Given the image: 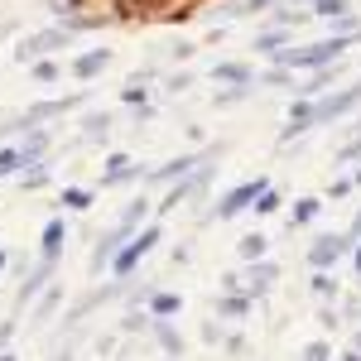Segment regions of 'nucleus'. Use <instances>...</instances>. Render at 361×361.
Returning a JSON list of instances; mask_svg holds the SVG:
<instances>
[{
  "mask_svg": "<svg viewBox=\"0 0 361 361\" xmlns=\"http://www.w3.org/2000/svg\"><path fill=\"white\" fill-rule=\"evenodd\" d=\"M352 39H361L357 34H333V39H318V44H304V49H275V63L279 68H289V73H313V68H323V63H337V58L352 49Z\"/></svg>",
  "mask_w": 361,
  "mask_h": 361,
  "instance_id": "1",
  "label": "nucleus"
},
{
  "mask_svg": "<svg viewBox=\"0 0 361 361\" xmlns=\"http://www.w3.org/2000/svg\"><path fill=\"white\" fill-rule=\"evenodd\" d=\"M159 241H164V231H159V222H145V226H135V231H130V236H126V246L116 250L111 255V275H130V270H135L140 260H145V255H149V250L159 246Z\"/></svg>",
  "mask_w": 361,
  "mask_h": 361,
  "instance_id": "2",
  "label": "nucleus"
},
{
  "mask_svg": "<svg viewBox=\"0 0 361 361\" xmlns=\"http://www.w3.org/2000/svg\"><path fill=\"white\" fill-rule=\"evenodd\" d=\"M73 39H78L73 20H58V25L39 29V34H29V39H20L15 58H20V63H34V58H49V54H58V49H68Z\"/></svg>",
  "mask_w": 361,
  "mask_h": 361,
  "instance_id": "3",
  "label": "nucleus"
},
{
  "mask_svg": "<svg viewBox=\"0 0 361 361\" xmlns=\"http://www.w3.org/2000/svg\"><path fill=\"white\" fill-rule=\"evenodd\" d=\"M313 102V126H328L337 116H352L361 106V78L347 87H337V92H323V97H308Z\"/></svg>",
  "mask_w": 361,
  "mask_h": 361,
  "instance_id": "4",
  "label": "nucleus"
},
{
  "mask_svg": "<svg viewBox=\"0 0 361 361\" xmlns=\"http://www.w3.org/2000/svg\"><path fill=\"white\" fill-rule=\"evenodd\" d=\"M352 246H357V241H352L347 231H328V236H318V241L308 246V265H313V270H337V265L352 255Z\"/></svg>",
  "mask_w": 361,
  "mask_h": 361,
  "instance_id": "5",
  "label": "nucleus"
},
{
  "mask_svg": "<svg viewBox=\"0 0 361 361\" xmlns=\"http://www.w3.org/2000/svg\"><path fill=\"white\" fill-rule=\"evenodd\" d=\"M265 188H270V178H246V183H236V188H231V193H226L222 202L207 212V217H217V222H231V217H241L246 207H255V197L265 193Z\"/></svg>",
  "mask_w": 361,
  "mask_h": 361,
  "instance_id": "6",
  "label": "nucleus"
},
{
  "mask_svg": "<svg viewBox=\"0 0 361 361\" xmlns=\"http://www.w3.org/2000/svg\"><path fill=\"white\" fill-rule=\"evenodd\" d=\"M222 154V145H207V149H193V154H178V159H169L159 169H145V183H173V178H183V173H193L197 164H207V159H217Z\"/></svg>",
  "mask_w": 361,
  "mask_h": 361,
  "instance_id": "7",
  "label": "nucleus"
},
{
  "mask_svg": "<svg viewBox=\"0 0 361 361\" xmlns=\"http://www.w3.org/2000/svg\"><path fill=\"white\" fill-rule=\"evenodd\" d=\"M207 178H212V164H197L193 173H183V178H178V183L169 188V197L159 202V217H164V212H173L178 202H188L193 193H202V188H207Z\"/></svg>",
  "mask_w": 361,
  "mask_h": 361,
  "instance_id": "8",
  "label": "nucleus"
},
{
  "mask_svg": "<svg viewBox=\"0 0 361 361\" xmlns=\"http://www.w3.org/2000/svg\"><path fill=\"white\" fill-rule=\"evenodd\" d=\"M135 226H126V222H116L106 236H97V246H92V275H102V270H111V255L121 246H126V236H130Z\"/></svg>",
  "mask_w": 361,
  "mask_h": 361,
  "instance_id": "9",
  "label": "nucleus"
},
{
  "mask_svg": "<svg viewBox=\"0 0 361 361\" xmlns=\"http://www.w3.org/2000/svg\"><path fill=\"white\" fill-rule=\"evenodd\" d=\"M275 279H279V265H270V260L260 255V260H250V270L241 275V289H246L250 299H265V294L275 289Z\"/></svg>",
  "mask_w": 361,
  "mask_h": 361,
  "instance_id": "10",
  "label": "nucleus"
},
{
  "mask_svg": "<svg viewBox=\"0 0 361 361\" xmlns=\"http://www.w3.org/2000/svg\"><path fill=\"white\" fill-rule=\"evenodd\" d=\"M145 183V169L130 159V154H111L106 159V173H102V188H116V183Z\"/></svg>",
  "mask_w": 361,
  "mask_h": 361,
  "instance_id": "11",
  "label": "nucleus"
},
{
  "mask_svg": "<svg viewBox=\"0 0 361 361\" xmlns=\"http://www.w3.org/2000/svg\"><path fill=\"white\" fill-rule=\"evenodd\" d=\"M49 279H54V260H39V270H29V279L20 284V294H15V308L34 304V299L49 289Z\"/></svg>",
  "mask_w": 361,
  "mask_h": 361,
  "instance_id": "12",
  "label": "nucleus"
},
{
  "mask_svg": "<svg viewBox=\"0 0 361 361\" xmlns=\"http://www.w3.org/2000/svg\"><path fill=\"white\" fill-rule=\"evenodd\" d=\"M304 130H313V102H308V97H299V102L289 106V121H284L279 140L289 145V140H294V135H304Z\"/></svg>",
  "mask_w": 361,
  "mask_h": 361,
  "instance_id": "13",
  "label": "nucleus"
},
{
  "mask_svg": "<svg viewBox=\"0 0 361 361\" xmlns=\"http://www.w3.org/2000/svg\"><path fill=\"white\" fill-rule=\"evenodd\" d=\"M106 68H111V54H106V49H92V54L73 58V78H78V82H92V78H102Z\"/></svg>",
  "mask_w": 361,
  "mask_h": 361,
  "instance_id": "14",
  "label": "nucleus"
},
{
  "mask_svg": "<svg viewBox=\"0 0 361 361\" xmlns=\"http://www.w3.org/2000/svg\"><path fill=\"white\" fill-rule=\"evenodd\" d=\"M212 82H226V87H255V68H250V63H217V68H212Z\"/></svg>",
  "mask_w": 361,
  "mask_h": 361,
  "instance_id": "15",
  "label": "nucleus"
},
{
  "mask_svg": "<svg viewBox=\"0 0 361 361\" xmlns=\"http://www.w3.org/2000/svg\"><path fill=\"white\" fill-rule=\"evenodd\" d=\"M63 246H68V222H63V217H49L39 255H44V260H58V255H63Z\"/></svg>",
  "mask_w": 361,
  "mask_h": 361,
  "instance_id": "16",
  "label": "nucleus"
},
{
  "mask_svg": "<svg viewBox=\"0 0 361 361\" xmlns=\"http://www.w3.org/2000/svg\"><path fill=\"white\" fill-rule=\"evenodd\" d=\"M255 299H250L246 289H222V299H217V318H246Z\"/></svg>",
  "mask_w": 361,
  "mask_h": 361,
  "instance_id": "17",
  "label": "nucleus"
},
{
  "mask_svg": "<svg viewBox=\"0 0 361 361\" xmlns=\"http://www.w3.org/2000/svg\"><path fill=\"white\" fill-rule=\"evenodd\" d=\"M169 0H116V20H135V15H164Z\"/></svg>",
  "mask_w": 361,
  "mask_h": 361,
  "instance_id": "18",
  "label": "nucleus"
},
{
  "mask_svg": "<svg viewBox=\"0 0 361 361\" xmlns=\"http://www.w3.org/2000/svg\"><path fill=\"white\" fill-rule=\"evenodd\" d=\"M44 149H49V130L29 126V130H25V145H20V159H25V164H39V159H44Z\"/></svg>",
  "mask_w": 361,
  "mask_h": 361,
  "instance_id": "19",
  "label": "nucleus"
},
{
  "mask_svg": "<svg viewBox=\"0 0 361 361\" xmlns=\"http://www.w3.org/2000/svg\"><path fill=\"white\" fill-rule=\"evenodd\" d=\"M149 78H154V73H135V78H130V82L121 87V102H126V106H149Z\"/></svg>",
  "mask_w": 361,
  "mask_h": 361,
  "instance_id": "20",
  "label": "nucleus"
},
{
  "mask_svg": "<svg viewBox=\"0 0 361 361\" xmlns=\"http://www.w3.org/2000/svg\"><path fill=\"white\" fill-rule=\"evenodd\" d=\"M149 333H154V342H159V347H164L169 357H183V337L173 333V328H169L164 318H149Z\"/></svg>",
  "mask_w": 361,
  "mask_h": 361,
  "instance_id": "21",
  "label": "nucleus"
},
{
  "mask_svg": "<svg viewBox=\"0 0 361 361\" xmlns=\"http://www.w3.org/2000/svg\"><path fill=\"white\" fill-rule=\"evenodd\" d=\"M111 126H116V121H111L106 111H92V116L82 121V145H97V140H106V135H111Z\"/></svg>",
  "mask_w": 361,
  "mask_h": 361,
  "instance_id": "22",
  "label": "nucleus"
},
{
  "mask_svg": "<svg viewBox=\"0 0 361 361\" xmlns=\"http://www.w3.org/2000/svg\"><path fill=\"white\" fill-rule=\"evenodd\" d=\"M289 34H294V29H284V25L260 29V34H255V54H275V49H284V44H289Z\"/></svg>",
  "mask_w": 361,
  "mask_h": 361,
  "instance_id": "23",
  "label": "nucleus"
},
{
  "mask_svg": "<svg viewBox=\"0 0 361 361\" xmlns=\"http://www.w3.org/2000/svg\"><path fill=\"white\" fill-rule=\"evenodd\" d=\"M318 212H323V197H299V207L289 212V226H308Z\"/></svg>",
  "mask_w": 361,
  "mask_h": 361,
  "instance_id": "24",
  "label": "nucleus"
},
{
  "mask_svg": "<svg viewBox=\"0 0 361 361\" xmlns=\"http://www.w3.org/2000/svg\"><path fill=\"white\" fill-rule=\"evenodd\" d=\"M58 202H63L68 212H87L97 197H92V188H63V193H58Z\"/></svg>",
  "mask_w": 361,
  "mask_h": 361,
  "instance_id": "25",
  "label": "nucleus"
},
{
  "mask_svg": "<svg viewBox=\"0 0 361 361\" xmlns=\"http://www.w3.org/2000/svg\"><path fill=\"white\" fill-rule=\"evenodd\" d=\"M265 250H270V241H265L260 231H250V236H241V241H236V255H241V260H260Z\"/></svg>",
  "mask_w": 361,
  "mask_h": 361,
  "instance_id": "26",
  "label": "nucleus"
},
{
  "mask_svg": "<svg viewBox=\"0 0 361 361\" xmlns=\"http://www.w3.org/2000/svg\"><path fill=\"white\" fill-rule=\"evenodd\" d=\"M308 289H313L318 299H337V294H342V289H337V279H333V270H313Z\"/></svg>",
  "mask_w": 361,
  "mask_h": 361,
  "instance_id": "27",
  "label": "nucleus"
},
{
  "mask_svg": "<svg viewBox=\"0 0 361 361\" xmlns=\"http://www.w3.org/2000/svg\"><path fill=\"white\" fill-rule=\"evenodd\" d=\"M308 5H313V10H308L313 20H337V15H347V10H352L347 0H308Z\"/></svg>",
  "mask_w": 361,
  "mask_h": 361,
  "instance_id": "28",
  "label": "nucleus"
},
{
  "mask_svg": "<svg viewBox=\"0 0 361 361\" xmlns=\"http://www.w3.org/2000/svg\"><path fill=\"white\" fill-rule=\"evenodd\" d=\"M183 299L178 294H149V318H169V313H178Z\"/></svg>",
  "mask_w": 361,
  "mask_h": 361,
  "instance_id": "29",
  "label": "nucleus"
},
{
  "mask_svg": "<svg viewBox=\"0 0 361 361\" xmlns=\"http://www.w3.org/2000/svg\"><path fill=\"white\" fill-rule=\"evenodd\" d=\"M15 169H25V159H20V145H0V178H10Z\"/></svg>",
  "mask_w": 361,
  "mask_h": 361,
  "instance_id": "30",
  "label": "nucleus"
},
{
  "mask_svg": "<svg viewBox=\"0 0 361 361\" xmlns=\"http://www.w3.org/2000/svg\"><path fill=\"white\" fill-rule=\"evenodd\" d=\"M58 299H63V289H54V284H49V289L39 294V308H34V323H44V318H49V313L58 308Z\"/></svg>",
  "mask_w": 361,
  "mask_h": 361,
  "instance_id": "31",
  "label": "nucleus"
},
{
  "mask_svg": "<svg viewBox=\"0 0 361 361\" xmlns=\"http://www.w3.org/2000/svg\"><path fill=\"white\" fill-rule=\"evenodd\" d=\"M29 68H34V78H39V82H58V78H63V68H58L54 58H34Z\"/></svg>",
  "mask_w": 361,
  "mask_h": 361,
  "instance_id": "32",
  "label": "nucleus"
},
{
  "mask_svg": "<svg viewBox=\"0 0 361 361\" xmlns=\"http://www.w3.org/2000/svg\"><path fill=\"white\" fill-rule=\"evenodd\" d=\"M279 207H284V197H279L275 188H265V193L255 197V212H260V217H270V212H279Z\"/></svg>",
  "mask_w": 361,
  "mask_h": 361,
  "instance_id": "33",
  "label": "nucleus"
},
{
  "mask_svg": "<svg viewBox=\"0 0 361 361\" xmlns=\"http://www.w3.org/2000/svg\"><path fill=\"white\" fill-rule=\"evenodd\" d=\"M145 217H149V202H145V197H135V202H130V207L121 212V222H126V226H140Z\"/></svg>",
  "mask_w": 361,
  "mask_h": 361,
  "instance_id": "34",
  "label": "nucleus"
},
{
  "mask_svg": "<svg viewBox=\"0 0 361 361\" xmlns=\"http://www.w3.org/2000/svg\"><path fill=\"white\" fill-rule=\"evenodd\" d=\"M304 361H333V347H328V342H308Z\"/></svg>",
  "mask_w": 361,
  "mask_h": 361,
  "instance_id": "35",
  "label": "nucleus"
},
{
  "mask_svg": "<svg viewBox=\"0 0 361 361\" xmlns=\"http://www.w3.org/2000/svg\"><path fill=\"white\" fill-rule=\"evenodd\" d=\"M49 5H54L58 20H68V15H78V10H82V0H49Z\"/></svg>",
  "mask_w": 361,
  "mask_h": 361,
  "instance_id": "36",
  "label": "nucleus"
},
{
  "mask_svg": "<svg viewBox=\"0 0 361 361\" xmlns=\"http://www.w3.org/2000/svg\"><path fill=\"white\" fill-rule=\"evenodd\" d=\"M246 92H250V87H226V92H217V106H236Z\"/></svg>",
  "mask_w": 361,
  "mask_h": 361,
  "instance_id": "37",
  "label": "nucleus"
},
{
  "mask_svg": "<svg viewBox=\"0 0 361 361\" xmlns=\"http://www.w3.org/2000/svg\"><path fill=\"white\" fill-rule=\"evenodd\" d=\"M337 159H342V164H347V159H361V130H357V140H347V145L337 149Z\"/></svg>",
  "mask_w": 361,
  "mask_h": 361,
  "instance_id": "38",
  "label": "nucleus"
},
{
  "mask_svg": "<svg viewBox=\"0 0 361 361\" xmlns=\"http://www.w3.org/2000/svg\"><path fill=\"white\" fill-rule=\"evenodd\" d=\"M188 87H193L188 73H173V78H169V92H173V97H178V92H188Z\"/></svg>",
  "mask_w": 361,
  "mask_h": 361,
  "instance_id": "39",
  "label": "nucleus"
},
{
  "mask_svg": "<svg viewBox=\"0 0 361 361\" xmlns=\"http://www.w3.org/2000/svg\"><path fill=\"white\" fill-rule=\"evenodd\" d=\"M318 323H323V328H342V313H337V308L328 304L323 313H318Z\"/></svg>",
  "mask_w": 361,
  "mask_h": 361,
  "instance_id": "40",
  "label": "nucleus"
},
{
  "mask_svg": "<svg viewBox=\"0 0 361 361\" xmlns=\"http://www.w3.org/2000/svg\"><path fill=\"white\" fill-rule=\"evenodd\" d=\"M169 54L178 58V63H188V58L197 54V44H183V39H178V44H173V49H169Z\"/></svg>",
  "mask_w": 361,
  "mask_h": 361,
  "instance_id": "41",
  "label": "nucleus"
},
{
  "mask_svg": "<svg viewBox=\"0 0 361 361\" xmlns=\"http://www.w3.org/2000/svg\"><path fill=\"white\" fill-rule=\"evenodd\" d=\"M352 188H357V183H352V178H337L333 188H328V197H347V193H352Z\"/></svg>",
  "mask_w": 361,
  "mask_h": 361,
  "instance_id": "42",
  "label": "nucleus"
},
{
  "mask_svg": "<svg viewBox=\"0 0 361 361\" xmlns=\"http://www.w3.org/2000/svg\"><path fill=\"white\" fill-rule=\"evenodd\" d=\"M15 328H20V323H15V318H5V323H0V347H5V342H10V337H15Z\"/></svg>",
  "mask_w": 361,
  "mask_h": 361,
  "instance_id": "43",
  "label": "nucleus"
},
{
  "mask_svg": "<svg viewBox=\"0 0 361 361\" xmlns=\"http://www.w3.org/2000/svg\"><path fill=\"white\" fill-rule=\"evenodd\" d=\"M347 236H352V241H361V212L352 217V226H347Z\"/></svg>",
  "mask_w": 361,
  "mask_h": 361,
  "instance_id": "44",
  "label": "nucleus"
},
{
  "mask_svg": "<svg viewBox=\"0 0 361 361\" xmlns=\"http://www.w3.org/2000/svg\"><path fill=\"white\" fill-rule=\"evenodd\" d=\"M347 260L357 265V275H361V241H357V246H352V255H347Z\"/></svg>",
  "mask_w": 361,
  "mask_h": 361,
  "instance_id": "45",
  "label": "nucleus"
},
{
  "mask_svg": "<svg viewBox=\"0 0 361 361\" xmlns=\"http://www.w3.org/2000/svg\"><path fill=\"white\" fill-rule=\"evenodd\" d=\"M342 361H361V352H357V347H352V352H342Z\"/></svg>",
  "mask_w": 361,
  "mask_h": 361,
  "instance_id": "46",
  "label": "nucleus"
},
{
  "mask_svg": "<svg viewBox=\"0 0 361 361\" xmlns=\"http://www.w3.org/2000/svg\"><path fill=\"white\" fill-rule=\"evenodd\" d=\"M0 361H20V357H15V352H0Z\"/></svg>",
  "mask_w": 361,
  "mask_h": 361,
  "instance_id": "47",
  "label": "nucleus"
},
{
  "mask_svg": "<svg viewBox=\"0 0 361 361\" xmlns=\"http://www.w3.org/2000/svg\"><path fill=\"white\" fill-rule=\"evenodd\" d=\"M352 347H357V352H361V328H357V337H352Z\"/></svg>",
  "mask_w": 361,
  "mask_h": 361,
  "instance_id": "48",
  "label": "nucleus"
},
{
  "mask_svg": "<svg viewBox=\"0 0 361 361\" xmlns=\"http://www.w3.org/2000/svg\"><path fill=\"white\" fill-rule=\"evenodd\" d=\"M5 265H10V255H5V250H0V270H5Z\"/></svg>",
  "mask_w": 361,
  "mask_h": 361,
  "instance_id": "49",
  "label": "nucleus"
},
{
  "mask_svg": "<svg viewBox=\"0 0 361 361\" xmlns=\"http://www.w3.org/2000/svg\"><path fill=\"white\" fill-rule=\"evenodd\" d=\"M352 183H361V164H357V173H352Z\"/></svg>",
  "mask_w": 361,
  "mask_h": 361,
  "instance_id": "50",
  "label": "nucleus"
}]
</instances>
